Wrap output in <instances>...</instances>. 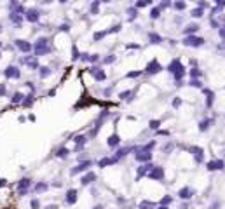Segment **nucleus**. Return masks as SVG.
I'll use <instances>...</instances> for the list:
<instances>
[{"label":"nucleus","instance_id":"obj_31","mask_svg":"<svg viewBox=\"0 0 225 209\" xmlns=\"http://www.w3.org/2000/svg\"><path fill=\"white\" fill-rule=\"evenodd\" d=\"M128 16H129V21L136 18V9H128Z\"/></svg>","mask_w":225,"mask_h":209},{"label":"nucleus","instance_id":"obj_22","mask_svg":"<svg viewBox=\"0 0 225 209\" xmlns=\"http://www.w3.org/2000/svg\"><path fill=\"white\" fill-rule=\"evenodd\" d=\"M159 16H161V9H159V7H154V9L150 11V18H152V19L159 18Z\"/></svg>","mask_w":225,"mask_h":209},{"label":"nucleus","instance_id":"obj_6","mask_svg":"<svg viewBox=\"0 0 225 209\" xmlns=\"http://www.w3.org/2000/svg\"><path fill=\"white\" fill-rule=\"evenodd\" d=\"M25 14H26V19H28L30 23H37V21L40 19V12H39L37 9H28Z\"/></svg>","mask_w":225,"mask_h":209},{"label":"nucleus","instance_id":"obj_26","mask_svg":"<svg viewBox=\"0 0 225 209\" xmlns=\"http://www.w3.org/2000/svg\"><path fill=\"white\" fill-rule=\"evenodd\" d=\"M80 54H79V49H77V45H73L72 47V59H79Z\"/></svg>","mask_w":225,"mask_h":209},{"label":"nucleus","instance_id":"obj_40","mask_svg":"<svg viewBox=\"0 0 225 209\" xmlns=\"http://www.w3.org/2000/svg\"><path fill=\"white\" fill-rule=\"evenodd\" d=\"M5 93H7L5 85H4V84H0V98H2V96H5Z\"/></svg>","mask_w":225,"mask_h":209},{"label":"nucleus","instance_id":"obj_8","mask_svg":"<svg viewBox=\"0 0 225 209\" xmlns=\"http://www.w3.org/2000/svg\"><path fill=\"white\" fill-rule=\"evenodd\" d=\"M16 47H18L21 52H30L31 51V44L26 40H16Z\"/></svg>","mask_w":225,"mask_h":209},{"label":"nucleus","instance_id":"obj_52","mask_svg":"<svg viewBox=\"0 0 225 209\" xmlns=\"http://www.w3.org/2000/svg\"><path fill=\"white\" fill-rule=\"evenodd\" d=\"M5 185V179H0V187H4Z\"/></svg>","mask_w":225,"mask_h":209},{"label":"nucleus","instance_id":"obj_11","mask_svg":"<svg viewBox=\"0 0 225 209\" xmlns=\"http://www.w3.org/2000/svg\"><path fill=\"white\" fill-rule=\"evenodd\" d=\"M223 167V162L222 160H211V162H208V169L209 171H218Z\"/></svg>","mask_w":225,"mask_h":209},{"label":"nucleus","instance_id":"obj_35","mask_svg":"<svg viewBox=\"0 0 225 209\" xmlns=\"http://www.w3.org/2000/svg\"><path fill=\"white\" fill-rule=\"evenodd\" d=\"M190 75H192V79H197V77L201 75V71H199L197 68H192V71H190Z\"/></svg>","mask_w":225,"mask_h":209},{"label":"nucleus","instance_id":"obj_17","mask_svg":"<svg viewBox=\"0 0 225 209\" xmlns=\"http://www.w3.org/2000/svg\"><path fill=\"white\" fill-rule=\"evenodd\" d=\"M115 160H117L115 157H114V159H101V160H100V167H106V166L114 164Z\"/></svg>","mask_w":225,"mask_h":209},{"label":"nucleus","instance_id":"obj_59","mask_svg":"<svg viewBox=\"0 0 225 209\" xmlns=\"http://www.w3.org/2000/svg\"><path fill=\"white\" fill-rule=\"evenodd\" d=\"M0 45H2V44H0Z\"/></svg>","mask_w":225,"mask_h":209},{"label":"nucleus","instance_id":"obj_14","mask_svg":"<svg viewBox=\"0 0 225 209\" xmlns=\"http://www.w3.org/2000/svg\"><path fill=\"white\" fill-rule=\"evenodd\" d=\"M66 202H68V204L77 202V190H68V193H66Z\"/></svg>","mask_w":225,"mask_h":209},{"label":"nucleus","instance_id":"obj_48","mask_svg":"<svg viewBox=\"0 0 225 209\" xmlns=\"http://www.w3.org/2000/svg\"><path fill=\"white\" fill-rule=\"evenodd\" d=\"M140 75V71H131V73H128V77H138Z\"/></svg>","mask_w":225,"mask_h":209},{"label":"nucleus","instance_id":"obj_51","mask_svg":"<svg viewBox=\"0 0 225 209\" xmlns=\"http://www.w3.org/2000/svg\"><path fill=\"white\" fill-rule=\"evenodd\" d=\"M91 61H98V54H93V56H91Z\"/></svg>","mask_w":225,"mask_h":209},{"label":"nucleus","instance_id":"obj_49","mask_svg":"<svg viewBox=\"0 0 225 209\" xmlns=\"http://www.w3.org/2000/svg\"><path fill=\"white\" fill-rule=\"evenodd\" d=\"M161 7H169V2H168V0H164L162 4H161Z\"/></svg>","mask_w":225,"mask_h":209},{"label":"nucleus","instance_id":"obj_30","mask_svg":"<svg viewBox=\"0 0 225 209\" xmlns=\"http://www.w3.org/2000/svg\"><path fill=\"white\" fill-rule=\"evenodd\" d=\"M45 188H47L45 183H37V185H35V192H44Z\"/></svg>","mask_w":225,"mask_h":209},{"label":"nucleus","instance_id":"obj_32","mask_svg":"<svg viewBox=\"0 0 225 209\" xmlns=\"http://www.w3.org/2000/svg\"><path fill=\"white\" fill-rule=\"evenodd\" d=\"M175 9H178V11L185 9V2H181V0H178V2H175Z\"/></svg>","mask_w":225,"mask_h":209},{"label":"nucleus","instance_id":"obj_15","mask_svg":"<svg viewBox=\"0 0 225 209\" xmlns=\"http://www.w3.org/2000/svg\"><path fill=\"white\" fill-rule=\"evenodd\" d=\"M94 179H96V174H94V173H87L84 178H82V185H89V183H93Z\"/></svg>","mask_w":225,"mask_h":209},{"label":"nucleus","instance_id":"obj_33","mask_svg":"<svg viewBox=\"0 0 225 209\" xmlns=\"http://www.w3.org/2000/svg\"><path fill=\"white\" fill-rule=\"evenodd\" d=\"M106 33H108V31H96V33H94V40H100V39H103V37H105Z\"/></svg>","mask_w":225,"mask_h":209},{"label":"nucleus","instance_id":"obj_44","mask_svg":"<svg viewBox=\"0 0 225 209\" xmlns=\"http://www.w3.org/2000/svg\"><path fill=\"white\" fill-rule=\"evenodd\" d=\"M31 207H33V209L39 207V200H31Z\"/></svg>","mask_w":225,"mask_h":209},{"label":"nucleus","instance_id":"obj_13","mask_svg":"<svg viewBox=\"0 0 225 209\" xmlns=\"http://www.w3.org/2000/svg\"><path fill=\"white\" fill-rule=\"evenodd\" d=\"M91 166V160H87V162H82L80 166H77V167H73L72 169V174H77V173H80V171H86Z\"/></svg>","mask_w":225,"mask_h":209},{"label":"nucleus","instance_id":"obj_54","mask_svg":"<svg viewBox=\"0 0 225 209\" xmlns=\"http://www.w3.org/2000/svg\"><path fill=\"white\" fill-rule=\"evenodd\" d=\"M159 209H168V207H166V206H161V207Z\"/></svg>","mask_w":225,"mask_h":209},{"label":"nucleus","instance_id":"obj_12","mask_svg":"<svg viewBox=\"0 0 225 209\" xmlns=\"http://www.w3.org/2000/svg\"><path fill=\"white\" fill-rule=\"evenodd\" d=\"M168 70L171 71V73H176V71H180V70H183V66H181V63L178 61V59H175L173 63H169V66H168Z\"/></svg>","mask_w":225,"mask_h":209},{"label":"nucleus","instance_id":"obj_56","mask_svg":"<svg viewBox=\"0 0 225 209\" xmlns=\"http://www.w3.org/2000/svg\"><path fill=\"white\" fill-rule=\"evenodd\" d=\"M59 2H61V4H65V2H68V0H59Z\"/></svg>","mask_w":225,"mask_h":209},{"label":"nucleus","instance_id":"obj_24","mask_svg":"<svg viewBox=\"0 0 225 209\" xmlns=\"http://www.w3.org/2000/svg\"><path fill=\"white\" fill-rule=\"evenodd\" d=\"M49 75H51V70H49L47 66L40 68V77H42V79H45V77H49Z\"/></svg>","mask_w":225,"mask_h":209},{"label":"nucleus","instance_id":"obj_5","mask_svg":"<svg viewBox=\"0 0 225 209\" xmlns=\"http://www.w3.org/2000/svg\"><path fill=\"white\" fill-rule=\"evenodd\" d=\"M161 70H162V66H161V63L157 61V59H152V61L147 65V68H145L147 73H159Z\"/></svg>","mask_w":225,"mask_h":209},{"label":"nucleus","instance_id":"obj_38","mask_svg":"<svg viewBox=\"0 0 225 209\" xmlns=\"http://www.w3.org/2000/svg\"><path fill=\"white\" fill-rule=\"evenodd\" d=\"M183 75H185V68H183V70H180V71H176V73H175V79H176V80H180Z\"/></svg>","mask_w":225,"mask_h":209},{"label":"nucleus","instance_id":"obj_53","mask_svg":"<svg viewBox=\"0 0 225 209\" xmlns=\"http://www.w3.org/2000/svg\"><path fill=\"white\" fill-rule=\"evenodd\" d=\"M152 2H154V0H145V4L148 5V4H152Z\"/></svg>","mask_w":225,"mask_h":209},{"label":"nucleus","instance_id":"obj_43","mask_svg":"<svg viewBox=\"0 0 225 209\" xmlns=\"http://www.w3.org/2000/svg\"><path fill=\"white\" fill-rule=\"evenodd\" d=\"M59 30H61V31H68L70 28H68V25H61V26H59Z\"/></svg>","mask_w":225,"mask_h":209},{"label":"nucleus","instance_id":"obj_16","mask_svg":"<svg viewBox=\"0 0 225 209\" xmlns=\"http://www.w3.org/2000/svg\"><path fill=\"white\" fill-rule=\"evenodd\" d=\"M120 138L117 136V134H112L110 138H108V147H115V145H119Z\"/></svg>","mask_w":225,"mask_h":209},{"label":"nucleus","instance_id":"obj_4","mask_svg":"<svg viewBox=\"0 0 225 209\" xmlns=\"http://www.w3.org/2000/svg\"><path fill=\"white\" fill-rule=\"evenodd\" d=\"M30 185H31V181L28 178H23L21 181H18V193H19V195H26Z\"/></svg>","mask_w":225,"mask_h":209},{"label":"nucleus","instance_id":"obj_21","mask_svg":"<svg viewBox=\"0 0 225 209\" xmlns=\"http://www.w3.org/2000/svg\"><path fill=\"white\" fill-rule=\"evenodd\" d=\"M73 141H75V143H77V147H79V148H80V147H82V145H84V143H86V141H87V138H86V136H77V138H75V139H73Z\"/></svg>","mask_w":225,"mask_h":209},{"label":"nucleus","instance_id":"obj_34","mask_svg":"<svg viewBox=\"0 0 225 209\" xmlns=\"http://www.w3.org/2000/svg\"><path fill=\"white\" fill-rule=\"evenodd\" d=\"M31 103H33V96H26V99H25V101H23V105H25V107H30Z\"/></svg>","mask_w":225,"mask_h":209},{"label":"nucleus","instance_id":"obj_27","mask_svg":"<svg viewBox=\"0 0 225 209\" xmlns=\"http://www.w3.org/2000/svg\"><path fill=\"white\" fill-rule=\"evenodd\" d=\"M23 98H25V96H23L21 93H16L12 98V103H23Z\"/></svg>","mask_w":225,"mask_h":209},{"label":"nucleus","instance_id":"obj_2","mask_svg":"<svg viewBox=\"0 0 225 209\" xmlns=\"http://www.w3.org/2000/svg\"><path fill=\"white\" fill-rule=\"evenodd\" d=\"M154 147V143H150V145H147L145 148H141V150H138L136 153V159L140 160V162H147V160L152 159V153H150V148Z\"/></svg>","mask_w":225,"mask_h":209},{"label":"nucleus","instance_id":"obj_29","mask_svg":"<svg viewBox=\"0 0 225 209\" xmlns=\"http://www.w3.org/2000/svg\"><path fill=\"white\" fill-rule=\"evenodd\" d=\"M56 155H58V157H61V159H65V157L68 155V150H66V148H59Z\"/></svg>","mask_w":225,"mask_h":209},{"label":"nucleus","instance_id":"obj_1","mask_svg":"<svg viewBox=\"0 0 225 209\" xmlns=\"http://www.w3.org/2000/svg\"><path fill=\"white\" fill-rule=\"evenodd\" d=\"M33 51H35L37 56H44L45 52H49V40L47 39H39L35 42V45H33Z\"/></svg>","mask_w":225,"mask_h":209},{"label":"nucleus","instance_id":"obj_28","mask_svg":"<svg viewBox=\"0 0 225 209\" xmlns=\"http://www.w3.org/2000/svg\"><path fill=\"white\" fill-rule=\"evenodd\" d=\"M203 16V7H199V9H194L192 11V18H201Z\"/></svg>","mask_w":225,"mask_h":209},{"label":"nucleus","instance_id":"obj_19","mask_svg":"<svg viewBox=\"0 0 225 209\" xmlns=\"http://www.w3.org/2000/svg\"><path fill=\"white\" fill-rule=\"evenodd\" d=\"M192 152H194V155H195V160L201 162V160H203V150H201V148H192Z\"/></svg>","mask_w":225,"mask_h":209},{"label":"nucleus","instance_id":"obj_20","mask_svg":"<svg viewBox=\"0 0 225 209\" xmlns=\"http://www.w3.org/2000/svg\"><path fill=\"white\" fill-rule=\"evenodd\" d=\"M197 25H189V26L185 28V33L187 35H192V33H195V31H197Z\"/></svg>","mask_w":225,"mask_h":209},{"label":"nucleus","instance_id":"obj_46","mask_svg":"<svg viewBox=\"0 0 225 209\" xmlns=\"http://www.w3.org/2000/svg\"><path fill=\"white\" fill-rule=\"evenodd\" d=\"M145 0H140V2H138V4H136V7H145Z\"/></svg>","mask_w":225,"mask_h":209},{"label":"nucleus","instance_id":"obj_9","mask_svg":"<svg viewBox=\"0 0 225 209\" xmlns=\"http://www.w3.org/2000/svg\"><path fill=\"white\" fill-rule=\"evenodd\" d=\"M148 176H150L152 179H162V178H164V171L161 169V167H154V169L148 173Z\"/></svg>","mask_w":225,"mask_h":209},{"label":"nucleus","instance_id":"obj_50","mask_svg":"<svg viewBox=\"0 0 225 209\" xmlns=\"http://www.w3.org/2000/svg\"><path fill=\"white\" fill-rule=\"evenodd\" d=\"M169 200H171V199H169V197H164V199H162V204H168Z\"/></svg>","mask_w":225,"mask_h":209},{"label":"nucleus","instance_id":"obj_45","mask_svg":"<svg viewBox=\"0 0 225 209\" xmlns=\"http://www.w3.org/2000/svg\"><path fill=\"white\" fill-rule=\"evenodd\" d=\"M114 56H108V58H105V63H114Z\"/></svg>","mask_w":225,"mask_h":209},{"label":"nucleus","instance_id":"obj_42","mask_svg":"<svg viewBox=\"0 0 225 209\" xmlns=\"http://www.w3.org/2000/svg\"><path fill=\"white\" fill-rule=\"evenodd\" d=\"M220 37L225 39V25H222V28H220Z\"/></svg>","mask_w":225,"mask_h":209},{"label":"nucleus","instance_id":"obj_36","mask_svg":"<svg viewBox=\"0 0 225 209\" xmlns=\"http://www.w3.org/2000/svg\"><path fill=\"white\" fill-rule=\"evenodd\" d=\"M120 98H122V99H129V98H131V91H124V93H120Z\"/></svg>","mask_w":225,"mask_h":209},{"label":"nucleus","instance_id":"obj_3","mask_svg":"<svg viewBox=\"0 0 225 209\" xmlns=\"http://www.w3.org/2000/svg\"><path fill=\"white\" fill-rule=\"evenodd\" d=\"M183 44L189 45V47H201V45L204 44V39L195 37V35H187L185 40H183Z\"/></svg>","mask_w":225,"mask_h":209},{"label":"nucleus","instance_id":"obj_37","mask_svg":"<svg viewBox=\"0 0 225 209\" xmlns=\"http://www.w3.org/2000/svg\"><path fill=\"white\" fill-rule=\"evenodd\" d=\"M159 125H161L159 120H152V122H150V127H152V129H159Z\"/></svg>","mask_w":225,"mask_h":209},{"label":"nucleus","instance_id":"obj_23","mask_svg":"<svg viewBox=\"0 0 225 209\" xmlns=\"http://www.w3.org/2000/svg\"><path fill=\"white\" fill-rule=\"evenodd\" d=\"M148 39L152 40V44H159L161 40H162V39H161V35H155V33H150Z\"/></svg>","mask_w":225,"mask_h":209},{"label":"nucleus","instance_id":"obj_18","mask_svg":"<svg viewBox=\"0 0 225 209\" xmlns=\"http://www.w3.org/2000/svg\"><path fill=\"white\" fill-rule=\"evenodd\" d=\"M190 193H192L190 188H181V190H180V197H181V199H190V197H192Z\"/></svg>","mask_w":225,"mask_h":209},{"label":"nucleus","instance_id":"obj_41","mask_svg":"<svg viewBox=\"0 0 225 209\" xmlns=\"http://www.w3.org/2000/svg\"><path fill=\"white\" fill-rule=\"evenodd\" d=\"M190 85H194V87H201V82L195 80V79H192V80H190Z\"/></svg>","mask_w":225,"mask_h":209},{"label":"nucleus","instance_id":"obj_58","mask_svg":"<svg viewBox=\"0 0 225 209\" xmlns=\"http://www.w3.org/2000/svg\"><path fill=\"white\" fill-rule=\"evenodd\" d=\"M42 2H47V4H49V2H53V0H42Z\"/></svg>","mask_w":225,"mask_h":209},{"label":"nucleus","instance_id":"obj_10","mask_svg":"<svg viewBox=\"0 0 225 209\" xmlns=\"http://www.w3.org/2000/svg\"><path fill=\"white\" fill-rule=\"evenodd\" d=\"M89 73H91V75H94V79L98 80V82H101V80H105V71H101V70H98V68H91V70H89Z\"/></svg>","mask_w":225,"mask_h":209},{"label":"nucleus","instance_id":"obj_7","mask_svg":"<svg viewBox=\"0 0 225 209\" xmlns=\"http://www.w3.org/2000/svg\"><path fill=\"white\" fill-rule=\"evenodd\" d=\"M4 75L7 77V79H19V75H21V71H19L16 66H9L7 70L4 71Z\"/></svg>","mask_w":225,"mask_h":209},{"label":"nucleus","instance_id":"obj_25","mask_svg":"<svg viewBox=\"0 0 225 209\" xmlns=\"http://www.w3.org/2000/svg\"><path fill=\"white\" fill-rule=\"evenodd\" d=\"M98 7H100V0H94L91 4V14H98Z\"/></svg>","mask_w":225,"mask_h":209},{"label":"nucleus","instance_id":"obj_39","mask_svg":"<svg viewBox=\"0 0 225 209\" xmlns=\"http://www.w3.org/2000/svg\"><path fill=\"white\" fill-rule=\"evenodd\" d=\"M208 124H209V120H203V122H201V131H206Z\"/></svg>","mask_w":225,"mask_h":209},{"label":"nucleus","instance_id":"obj_57","mask_svg":"<svg viewBox=\"0 0 225 209\" xmlns=\"http://www.w3.org/2000/svg\"><path fill=\"white\" fill-rule=\"evenodd\" d=\"M100 2H112V0H100Z\"/></svg>","mask_w":225,"mask_h":209},{"label":"nucleus","instance_id":"obj_47","mask_svg":"<svg viewBox=\"0 0 225 209\" xmlns=\"http://www.w3.org/2000/svg\"><path fill=\"white\" fill-rule=\"evenodd\" d=\"M215 4H218L220 7H223V5H225V0H215Z\"/></svg>","mask_w":225,"mask_h":209},{"label":"nucleus","instance_id":"obj_55","mask_svg":"<svg viewBox=\"0 0 225 209\" xmlns=\"http://www.w3.org/2000/svg\"><path fill=\"white\" fill-rule=\"evenodd\" d=\"M94 209H103V207H101V206H96V207H94Z\"/></svg>","mask_w":225,"mask_h":209}]
</instances>
